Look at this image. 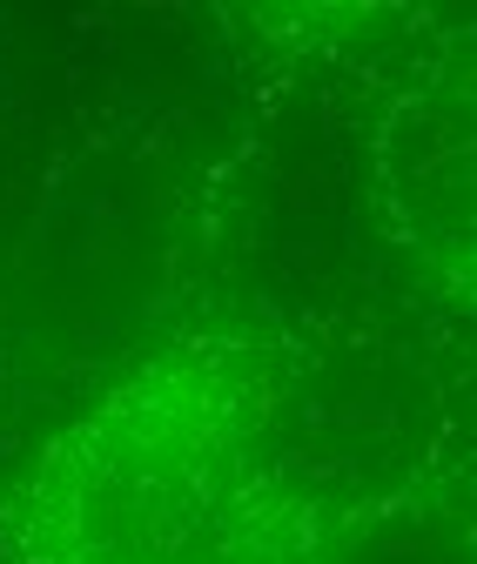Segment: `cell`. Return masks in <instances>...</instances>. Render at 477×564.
<instances>
[{
    "instance_id": "1",
    "label": "cell",
    "mask_w": 477,
    "mask_h": 564,
    "mask_svg": "<svg viewBox=\"0 0 477 564\" xmlns=\"http://www.w3.org/2000/svg\"><path fill=\"white\" fill-rule=\"evenodd\" d=\"M0 564H336L283 444V349L209 323L134 357L0 484Z\"/></svg>"
},
{
    "instance_id": "2",
    "label": "cell",
    "mask_w": 477,
    "mask_h": 564,
    "mask_svg": "<svg viewBox=\"0 0 477 564\" xmlns=\"http://www.w3.org/2000/svg\"><path fill=\"white\" fill-rule=\"evenodd\" d=\"M470 34L403 88L377 121V216L444 303L477 296V88Z\"/></svg>"
}]
</instances>
